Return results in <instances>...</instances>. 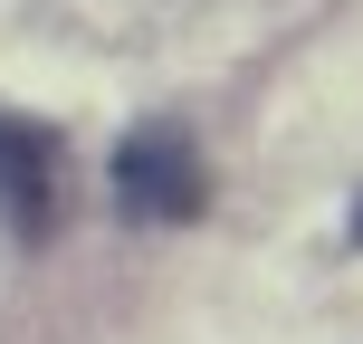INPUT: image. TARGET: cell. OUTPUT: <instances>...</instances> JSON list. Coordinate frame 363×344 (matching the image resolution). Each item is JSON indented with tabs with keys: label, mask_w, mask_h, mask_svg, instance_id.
I'll use <instances>...</instances> for the list:
<instances>
[{
	"label": "cell",
	"mask_w": 363,
	"mask_h": 344,
	"mask_svg": "<svg viewBox=\"0 0 363 344\" xmlns=\"http://www.w3.org/2000/svg\"><path fill=\"white\" fill-rule=\"evenodd\" d=\"M106 192H115V211H125L134 230H182V220H201L211 211V172H201L191 125H172V115L134 125L125 144H115V163H106Z\"/></svg>",
	"instance_id": "6da1fadb"
},
{
	"label": "cell",
	"mask_w": 363,
	"mask_h": 344,
	"mask_svg": "<svg viewBox=\"0 0 363 344\" xmlns=\"http://www.w3.org/2000/svg\"><path fill=\"white\" fill-rule=\"evenodd\" d=\"M57 220V134H38L29 115H0V230L38 239Z\"/></svg>",
	"instance_id": "7a4b0ae2"
},
{
	"label": "cell",
	"mask_w": 363,
	"mask_h": 344,
	"mask_svg": "<svg viewBox=\"0 0 363 344\" xmlns=\"http://www.w3.org/2000/svg\"><path fill=\"white\" fill-rule=\"evenodd\" d=\"M354 239H363V192H354Z\"/></svg>",
	"instance_id": "3957f363"
}]
</instances>
